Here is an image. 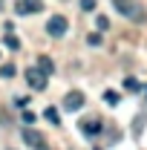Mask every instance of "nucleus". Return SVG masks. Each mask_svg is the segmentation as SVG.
I'll return each mask as SVG.
<instances>
[{
    "label": "nucleus",
    "instance_id": "obj_1",
    "mask_svg": "<svg viewBox=\"0 0 147 150\" xmlns=\"http://www.w3.org/2000/svg\"><path fill=\"white\" fill-rule=\"evenodd\" d=\"M112 6H115V12H118V15L136 20V23H141V20H144V9H141L136 0H112Z\"/></svg>",
    "mask_w": 147,
    "mask_h": 150
},
{
    "label": "nucleus",
    "instance_id": "obj_2",
    "mask_svg": "<svg viewBox=\"0 0 147 150\" xmlns=\"http://www.w3.org/2000/svg\"><path fill=\"white\" fill-rule=\"evenodd\" d=\"M23 142H26L32 150H49L46 136H43L40 130H35V127H26V130H23Z\"/></svg>",
    "mask_w": 147,
    "mask_h": 150
},
{
    "label": "nucleus",
    "instance_id": "obj_3",
    "mask_svg": "<svg viewBox=\"0 0 147 150\" xmlns=\"http://www.w3.org/2000/svg\"><path fill=\"white\" fill-rule=\"evenodd\" d=\"M26 84H29V87H32L35 93H43L49 81H46V75L40 72L37 67H29V69H26Z\"/></svg>",
    "mask_w": 147,
    "mask_h": 150
},
{
    "label": "nucleus",
    "instance_id": "obj_4",
    "mask_svg": "<svg viewBox=\"0 0 147 150\" xmlns=\"http://www.w3.org/2000/svg\"><path fill=\"white\" fill-rule=\"evenodd\" d=\"M66 29H69V20L64 18V15H55V18L46 20V32H49L52 38H64V35H66Z\"/></svg>",
    "mask_w": 147,
    "mask_h": 150
},
{
    "label": "nucleus",
    "instance_id": "obj_5",
    "mask_svg": "<svg viewBox=\"0 0 147 150\" xmlns=\"http://www.w3.org/2000/svg\"><path fill=\"white\" fill-rule=\"evenodd\" d=\"M81 107H84V93H78V90L66 93V98H64V110L75 112V110H81Z\"/></svg>",
    "mask_w": 147,
    "mask_h": 150
},
{
    "label": "nucleus",
    "instance_id": "obj_6",
    "mask_svg": "<svg viewBox=\"0 0 147 150\" xmlns=\"http://www.w3.org/2000/svg\"><path fill=\"white\" fill-rule=\"evenodd\" d=\"M43 9V3L40 0H18V6H15V12L18 15H35Z\"/></svg>",
    "mask_w": 147,
    "mask_h": 150
},
{
    "label": "nucleus",
    "instance_id": "obj_7",
    "mask_svg": "<svg viewBox=\"0 0 147 150\" xmlns=\"http://www.w3.org/2000/svg\"><path fill=\"white\" fill-rule=\"evenodd\" d=\"M104 130V124H101V121H98V118H84V121H81V133H84V136H98V133Z\"/></svg>",
    "mask_w": 147,
    "mask_h": 150
},
{
    "label": "nucleus",
    "instance_id": "obj_8",
    "mask_svg": "<svg viewBox=\"0 0 147 150\" xmlns=\"http://www.w3.org/2000/svg\"><path fill=\"white\" fill-rule=\"evenodd\" d=\"M35 67H37V69H40L43 75H46V78H49V75L55 72V61H52L49 55H40V58H37V64H35Z\"/></svg>",
    "mask_w": 147,
    "mask_h": 150
},
{
    "label": "nucleus",
    "instance_id": "obj_9",
    "mask_svg": "<svg viewBox=\"0 0 147 150\" xmlns=\"http://www.w3.org/2000/svg\"><path fill=\"white\" fill-rule=\"evenodd\" d=\"M15 72H18V67H15V64H3V67H0V78H6V81H9V78H15Z\"/></svg>",
    "mask_w": 147,
    "mask_h": 150
},
{
    "label": "nucleus",
    "instance_id": "obj_10",
    "mask_svg": "<svg viewBox=\"0 0 147 150\" xmlns=\"http://www.w3.org/2000/svg\"><path fill=\"white\" fill-rule=\"evenodd\" d=\"M43 115H46V121H52V124H61V112H58L55 107H46V110H43Z\"/></svg>",
    "mask_w": 147,
    "mask_h": 150
},
{
    "label": "nucleus",
    "instance_id": "obj_11",
    "mask_svg": "<svg viewBox=\"0 0 147 150\" xmlns=\"http://www.w3.org/2000/svg\"><path fill=\"white\" fill-rule=\"evenodd\" d=\"M3 43H6L9 49H20V40H18L15 35H12V32H6V38H3Z\"/></svg>",
    "mask_w": 147,
    "mask_h": 150
},
{
    "label": "nucleus",
    "instance_id": "obj_12",
    "mask_svg": "<svg viewBox=\"0 0 147 150\" xmlns=\"http://www.w3.org/2000/svg\"><path fill=\"white\" fill-rule=\"evenodd\" d=\"M104 101H107L110 107H115V104H118V93H115V90H107V93H104Z\"/></svg>",
    "mask_w": 147,
    "mask_h": 150
},
{
    "label": "nucleus",
    "instance_id": "obj_13",
    "mask_svg": "<svg viewBox=\"0 0 147 150\" xmlns=\"http://www.w3.org/2000/svg\"><path fill=\"white\" fill-rule=\"evenodd\" d=\"M101 40H104V38L98 35V32H92V35L87 38V43H90V46H101Z\"/></svg>",
    "mask_w": 147,
    "mask_h": 150
},
{
    "label": "nucleus",
    "instance_id": "obj_14",
    "mask_svg": "<svg viewBox=\"0 0 147 150\" xmlns=\"http://www.w3.org/2000/svg\"><path fill=\"white\" fill-rule=\"evenodd\" d=\"M124 90L136 93V90H139V81H136V78H127V81H124Z\"/></svg>",
    "mask_w": 147,
    "mask_h": 150
},
{
    "label": "nucleus",
    "instance_id": "obj_15",
    "mask_svg": "<svg viewBox=\"0 0 147 150\" xmlns=\"http://www.w3.org/2000/svg\"><path fill=\"white\" fill-rule=\"evenodd\" d=\"M78 6H81V9H84V12H92V9H95V0H81V3H78Z\"/></svg>",
    "mask_w": 147,
    "mask_h": 150
},
{
    "label": "nucleus",
    "instance_id": "obj_16",
    "mask_svg": "<svg viewBox=\"0 0 147 150\" xmlns=\"http://www.w3.org/2000/svg\"><path fill=\"white\" fill-rule=\"evenodd\" d=\"M23 121H26V124H35V112L26 110V112H23Z\"/></svg>",
    "mask_w": 147,
    "mask_h": 150
},
{
    "label": "nucleus",
    "instance_id": "obj_17",
    "mask_svg": "<svg viewBox=\"0 0 147 150\" xmlns=\"http://www.w3.org/2000/svg\"><path fill=\"white\" fill-rule=\"evenodd\" d=\"M95 23H98V29H110V20H107V18H104V15H101V18H98V20H95Z\"/></svg>",
    "mask_w": 147,
    "mask_h": 150
},
{
    "label": "nucleus",
    "instance_id": "obj_18",
    "mask_svg": "<svg viewBox=\"0 0 147 150\" xmlns=\"http://www.w3.org/2000/svg\"><path fill=\"white\" fill-rule=\"evenodd\" d=\"M144 93H147V90H144Z\"/></svg>",
    "mask_w": 147,
    "mask_h": 150
}]
</instances>
